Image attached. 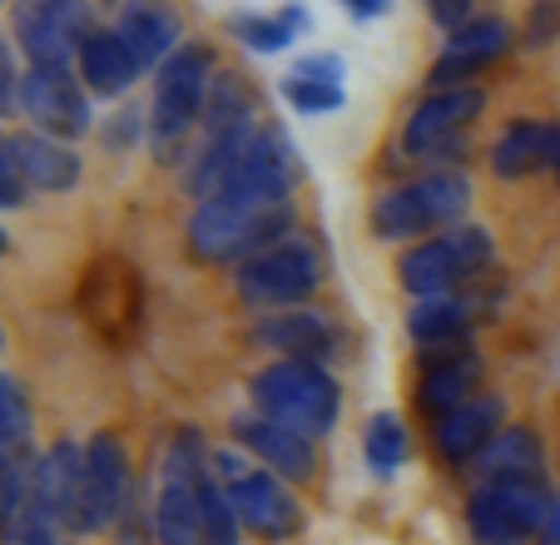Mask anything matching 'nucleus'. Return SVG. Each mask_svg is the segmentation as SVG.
Here are the masks:
<instances>
[{"instance_id": "1", "label": "nucleus", "mask_w": 560, "mask_h": 545, "mask_svg": "<svg viewBox=\"0 0 560 545\" xmlns=\"http://www.w3.org/2000/svg\"><path fill=\"white\" fill-rule=\"evenodd\" d=\"M254 411L278 427L298 431V437L317 441L338 427L342 387L332 382L328 362H298V357H278L273 368H264L248 382Z\"/></svg>"}, {"instance_id": "2", "label": "nucleus", "mask_w": 560, "mask_h": 545, "mask_svg": "<svg viewBox=\"0 0 560 545\" xmlns=\"http://www.w3.org/2000/svg\"><path fill=\"white\" fill-rule=\"evenodd\" d=\"M213 84V50L209 45H179L170 60L159 65L154 100H149V144L159 159H179L184 139L203 125V105H209Z\"/></svg>"}, {"instance_id": "3", "label": "nucleus", "mask_w": 560, "mask_h": 545, "mask_svg": "<svg viewBox=\"0 0 560 545\" xmlns=\"http://www.w3.org/2000/svg\"><path fill=\"white\" fill-rule=\"evenodd\" d=\"M213 476V451L199 427H179L164 447L154 496V541L159 545H203L199 525V491Z\"/></svg>"}, {"instance_id": "4", "label": "nucleus", "mask_w": 560, "mask_h": 545, "mask_svg": "<svg viewBox=\"0 0 560 545\" xmlns=\"http://www.w3.org/2000/svg\"><path fill=\"white\" fill-rule=\"evenodd\" d=\"M466 209H471V184L462 174H427L412 178V184H397V189L377 194L372 199V233L382 243L397 239H432V233H446L452 223H466Z\"/></svg>"}, {"instance_id": "5", "label": "nucleus", "mask_w": 560, "mask_h": 545, "mask_svg": "<svg viewBox=\"0 0 560 545\" xmlns=\"http://www.w3.org/2000/svg\"><path fill=\"white\" fill-rule=\"evenodd\" d=\"M323 272H328L323 248H317L313 239H303V233H288L283 243H273V248L254 253L248 263H238L233 288H238V298H244L248 308H258V313H288V308L307 303V298L323 288Z\"/></svg>"}, {"instance_id": "6", "label": "nucleus", "mask_w": 560, "mask_h": 545, "mask_svg": "<svg viewBox=\"0 0 560 545\" xmlns=\"http://www.w3.org/2000/svg\"><path fill=\"white\" fill-rule=\"evenodd\" d=\"M491 258H497V243L481 223H452L446 233H432L417 248H407L397 278L412 298H446L462 293V283H471L476 272H487Z\"/></svg>"}, {"instance_id": "7", "label": "nucleus", "mask_w": 560, "mask_h": 545, "mask_svg": "<svg viewBox=\"0 0 560 545\" xmlns=\"http://www.w3.org/2000/svg\"><path fill=\"white\" fill-rule=\"evenodd\" d=\"M293 223V209H238V204L209 199L189 213V253L199 263H248L254 253L283 243Z\"/></svg>"}, {"instance_id": "8", "label": "nucleus", "mask_w": 560, "mask_h": 545, "mask_svg": "<svg viewBox=\"0 0 560 545\" xmlns=\"http://www.w3.org/2000/svg\"><path fill=\"white\" fill-rule=\"evenodd\" d=\"M213 476H219L223 496H229L233 515H238V525L248 535H258V541H293L303 531V511H298L283 476L264 472V466H248L233 451H213Z\"/></svg>"}, {"instance_id": "9", "label": "nucleus", "mask_w": 560, "mask_h": 545, "mask_svg": "<svg viewBox=\"0 0 560 545\" xmlns=\"http://www.w3.org/2000/svg\"><path fill=\"white\" fill-rule=\"evenodd\" d=\"M550 511L556 496L546 482H481L466 501V531L476 545H530Z\"/></svg>"}, {"instance_id": "10", "label": "nucleus", "mask_w": 560, "mask_h": 545, "mask_svg": "<svg viewBox=\"0 0 560 545\" xmlns=\"http://www.w3.org/2000/svg\"><path fill=\"white\" fill-rule=\"evenodd\" d=\"M135 506V486H129V451L115 431H95L85 441V476H80V501H74L70 531L95 535L125 521Z\"/></svg>"}, {"instance_id": "11", "label": "nucleus", "mask_w": 560, "mask_h": 545, "mask_svg": "<svg viewBox=\"0 0 560 545\" xmlns=\"http://www.w3.org/2000/svg\"><path fill=\"white\" fill-rule=\"evenodd\" d=\"M21 109L35 125V135H50L60 144L85 139L90 129V100L70 65H31L21 74Z\"/></svg>"}, {"instance_id": "12", "label": "nucleus", "mask_w": 560, "mask_h": 545, "mask_svg": "<svg viewBox=\"0 0 560 545\" xmlns=\"http://www.w3.org/2000/svg\"><path fill=\"white\" fill-rule=\"evenodd\" d=\"M15 35L31 65H74L80 45L90 40V5L85 0H25L15 15Z\"/></svg>"}, {"instance_id": "13", "label": "nucleus", "mask_w": 560, "mask_h": 545, "mask_svg": "<svg viewBox=\"0 0 560 545\" xmlns=\"http://www.w3.org/2000/svg\"><path fill=\"white\" fill-rule=\"evenodd\" d=\"M481 109H487V95H481L476 84H446V90H432V95L412 109V119H407V129H402L407 154L432 159V154H442V149H452L456 139L466 135V125L481 119Z\"/></svg>"}, {"instance_id": "14", "label": "nucleus", "mask_w": 560, "mask_h": 545, "mask_svg": "<svg viewBox=\"0 0 560 545\" xmlns=\"http://www.w3.org/2000/svg\"><path fill=\"white\" fill-rule=\"evenodd\" d=\"M501 427H506V402L491 397V392H476L471 402H462V407L432 421V441L446 466H471Z\"/></svg>"}, {"instance_id": "15", "label": "nucleus", "mask_w": 560, "mask_h": 545, "mask_svg": "<svg viewBox=\"0 0 560 545\" xmlns=\"http://www.w3.org/2000/svg\"><path fill=\"white\" fill-rule=\"evenodd\" d=\"M506 50H511L506 21H501V15H471L462 31L446 35V50L436 55V70H432V90L462 84L466 74H476V70H487V65H497Z\"/></svg>"}, {"instance_id": "16", "label": "nucleus", "mask_w": 560, "mask_h": 545, "mask_svg": "<svg viewBox=\"0 0 560 545\" xmlns=\"http://www.w3.org/2000/svg\"><path fill=\"white\" fill-rule=\"evenodd\" d=\"M233 441L244 451H254L258 462H264V472L283 476V482H313L317 472V451L307 437H298V431L278 427V421L268 417H233Z\"/></svg>"}, {"instance_id": "17", "label": "nucleus", "mask_w": 560, "mask_h": 545, "mask_svg": "<svg viewBox=\"0 0 560 545\" xmlns=\"http://www.w3.org/2000/svg\"><path fill=\"white\" fill-rule=\"evenodd\" d=\"M254 337L258 347L268 352H283V357H298V362H328L338 352L342 333L328 323L323 313H307V308H288V313H264L254 323Z\"/></svg>"}, {"instance_id": "18", "label": "nucleus", "mask_w": 560, "mask_h": 545, "mask_svg": "<svg viewBox=\"0 0 560 545\" xmlns=\"http://www.w3.org/2000/svg\"><path fill=\"white\" fill-rule=\"evenodd\" d=\"M481 352L466 343L456 347H436V352H427V372H422V411L427 417H446L452 407H462V402L476 397V387H481Z\"/></svg>"}, {"instance_id": "19", "label": "nucleus", "mask_w": 560, "mask_h": 545, "mask_svg": "<svg viewBox=\"0 0 560 545\" xmlns=\"http://www.w3.org/2000/svg\"><path fill=\"white\" fill-rule=\"evenodd\" d=\"M179 31H184V21L170 0H129L115 21V35L129 45V55H135L144 70L149 65H164L179 50Z\"/></svg>"}, {"instance_id": "20", "label": "nucleus", "mask_w": 560, "mask_h": 545, "mask_svg": "<svg viewBox=\"0 0 560 545\" xmlns=\"http://www.w3.org/2000/svg\"><path fill=\"white\" fill-rule=\"evenodd\" d=\"M15 164H21V178L25 189H40V194H70L74 184H80V174H85V164H80V154H74L70 144H60V139L50 135H15Z\"/></svg>"}, {"instance_id": "21", "label": "nucleus", "mask_w": 560, "mask_h": 545, "mask_svg": "<svg viewBox=\"0 0 560 545\" xmlns=\"http://www.w3.org/2000/svg\"><path fill=\"white\" fill-rule=\"evenodd\" d=\"M471 466L481 482H546V451L530 427H501Z\"/></svg>"}, {"instance_id": "22", "label": "nucleus", "mask_w": 560, "mask_h": 545, "mask_svg": "<svg viewBox=\"0 0 560 545\" xmlns=\"http://www.w3.org/2000/svg\"><path fill=\"white\" fill-rule=\"evenodd\" d=\"M139 74H144V65L129 55V45L119 40L115 31H95L80 45V80H85L95 95H109V100L129 95Z\"/></svg>"}, {"instance_id": "23", "label": "nucleus", "mask_w": 560, "mask_h": 545, "mask_svg": "<svg viewBox=\"0 0 560 545\" xmlns=\"http://www.w3.org/2000/svg\"><path fill=\"white\" fill-rule=\"evenodd\" d=\"M407 333L422 352L436 347H456L471 333V298L466 293H446V298H417V308L407 313Z\"/></svg>"}, {"instance_id": "24", "label": "nucleus", "mask_w": 560, "mask_h": 545, "mask_svg": "<svg viewBox=\"0 0 560 545\" xmlns=\"http://www.w3.org/2000/svg\"><path fill=\"white\" fill-rule=\"evenodd\" d=\"M550 129L556 125H536V119H516L506 135L491 144V174L516 184V178L530 174H546V159H550Z\"/></svg>"}, {"instance_id": "25", "label": "nucleus", "mask_w": 560, "mask_h": 545, "mask_svg": "<svg viewBox=\"0 0 560 545\" xmlns=\"http://www.w3.org/2000/svg\"><path fill=\"white\" fill-rule=\"evenodd\" d=\"M244 125H254V90L238 74H219L209 84V105H203V135H233Z\"/></svg>"}, {"instance_id": "26", "label": "nucleus", "mask_w": 560, "mask_h": 545, "mask_svg": "<svg viewBox=\"0 0 560 545\" xmlns=\"http://www.w3.org/2000/svg\"><path fill=\"white\" fill-rule=\"evenodd\" d=\"M307 31V11L303 5H288L283 15H244V21H233V35L258 55H278L293 45V35Z\"/></svg>"}, {"instance_id": "27", "label": "nucleus", "mask_w": 560, "mask_h": 545, "mask_svg": "<svg viewBox=\"0 0 560 545\" xmlns=\"http://www.w3.org/2000/svg\"><path fill=\"white\" fill-rule=\"evenodd\" d=\"M362 451H368V466L377 476H397V472H402V466H407V451H412L402 417H397V411H377V417L368 421Z\"/></svg>"}, {"instance_id": "28", "label": "nucleus", "mask_w": 560, "mask_h": 545, "mask_svg": "<svg viewBox=\"0 0 560 545\" xmlns=\"http://www.w3.org/2000/svg\"><path fill=\"white\" fill-rule=\"evenodd\" d=\"M199 525H203V545H238V515H233L229 496H223L219 476H209L199 491Z\"/></svg>"}, {"instance_id": "29", "label": "nucleus", "mask_w": 560, "mask_h": 545, "mask_svg": "<svg viewBox=\"0 0 560 545\" xmlns=\"http://www.w3.org/2000/svg\"><path fill=\"white\" fill-rule=\"evenodd\" d=\"M31 437V397L15 378H0V456H11Z\"/></svg>"}, {"instance_id": "30", "label": "nucleus", "mask_w": 560, "mask_h": 545, "mask_svg": "<svg viewBox=\"0 0 560 545\" xmlns=\"http://www.w3.org/2000/svg\"><path fill=\"white\" fill-rule=\"evenodd\" d=\"M283 95H288V105L303 109V115H338V109H342V84L303 80V74H288Z\"/></svg>"}, {"instance_id": "31", "label": "nucleus", "mask_w": 560, "mask_h": 545, "mask_svg": "<svg viewBox=\"0 0 560 545\" xmlns=\"http://www.w3.org/2000/svg\"><path fill=\"white\" fill-rule=\"evenodd\" d=\"M25 204V178L15 164V144L0 135V209H21Z\"/></svg>"}, {"instance_id": "32", "label": "nucleus", "mask_w": 560, "mask_h": 545, "mask_svg": "<svg viewBox=\"0 0 560 545\" xmlns=\"http://www.w3.org/2000/svg\"><path fill=\"white\" fill-rule=\"evenodd\" d=\"M25 482H31V466H15L11 456H0V531H5V521H11L15 506H21Z\"/></svg>"}, {"instance_id": "33", "label": "nucleus", "mask_w": 560, "mask_h": 545, "mask_svg": "<svg viewBox=\"0 0 560 545\" xmlns=\"http://www.w3.org/2000/svg\"><path fill=\"white\" fill-rule=\"evenodd\" d=\"M560 35V0H536L526 21V45H550Z\"/></svg>"}, {"instance_id": "34", "label": "nucleus", "mask_w": 560, "mask_h": 545, "mask_svg": "<svg viewBox=\"0 0 560 545\" xmlns=\"http://www.w3.org/2000/svg\"><path fill=\"white\" fill-rule=\"evenodd\" d=\"M21 109V70H15V55H11V40L0 35V119Z\"/></svg>"}, {"instance_id": "35", "label": "nucleus", "mask_w": 560, "mask_h": 545, "mask_svg": "<svg viewBox=\"0 0 560 545\" xmlns=\"http://www.w3.org/2000/svg\"><path fill=\"white\" fill-rule=\"evenodd\" d=\"M427 11H432V21L452 35V31H462V25L471 21V0H427Z\"/></svg>"}, {"instance_id": "36", "label": "nucleus", "mask_w": 560, "mask_h": 545, "mask_svg": "<svg viewBox=\"0 0 560 545\" xmlns=\"http://www.w3.org/2000/svg\"><path fill=\"white\" fill-rule=\"evenodd\" d=\"M303 80H323V84H342V60L338 55H307V60H298V70Z\"/></svg>"}, {"instance_id": "37", "label": "nucleus", "mask_w": 560, "mask_h": 545, "mask_svg": "<svg viewBox=\"0 0 560 545\" xmlns=\"http://www.w3.org/2000/svg\"><path fill=\"white\" fill-rule=\"evenodd\" d=\"M139 129H149V119H139L135 109H125V119H115V125L105 129V144L109 149H129V139H135Z\"/></svg>"}, {"instance_id": "38", "label": "nucleus", "mask_w": 560, "mask_h": 545, "mask_svg": "<svg viewBox=\"0 0 560 545\" xmlns=\"http://www.w3.org/2000/svg\"><path fill=\"white\" fill-rule=\"evenodd\" d=\"M342 5H348V11L358 15V21H372V15L387 11V0H342Z\"/></svg>"}, {"instance_id": "39", "label": "nucleus", "mask_w": 560, "mask_h": 545, "mask_svg": "<svg viewBox=\"0 0 560 545\" xmlns=\"http://www.w3.org/2000/svg\"><path fill=\"white\" fill-rule=\"evenodd\" d=\"M536 545H560V501H556V511H550L546 531H540V535H536Z\"/></svg>"}, {"instance_id": "40", "label": "nucleus", "mask_w": 560, "mask_h": 545, "mask_svg": "<svg viewBox=\"0 0 560 545\" xmlns=\"http://www.w3.org/2000/svg\"><path fill=\"white\" fill-rule=\"evenodd\" d=\"M546 174H556V178H560V125L550 129V159H546Z\"/></svg>"}, {"instance_id": "41", "label": "nucleus", "mask_w": 560, "mask_h": 545, "mask_svg": "<svg viewBox=\"0 0 560 545\" xmlns=\"http://www.w3.org/2000/svg\"><path fill=\"white\" fill-rule=\"evenodd\" d=\"M5 248H11V239H5V229H0V253H5Z\"/></svg>"}, {"instance_id": "42", "label": "nucleus", "mask_w": 560, "mask_h": 545, "mask_svg": "<svg viewBox=\"0 0 560 545\" xmlns=\"http://www.w3.org/2000/svg\"><path fill=\"white\" fill-rule=\"evenodd\" d=\"M0 347H5V333H0Z\"/></svg>"}]
</instances>
